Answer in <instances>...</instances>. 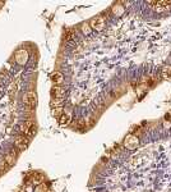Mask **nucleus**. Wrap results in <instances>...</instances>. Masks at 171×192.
<instances>
[{"label":"nucleus","instance_id":"15","mask_svg":"<svg viewBox=\"0 0 171 192\" xmlns=\"http://www.w3.org/2000/svg\"><path fill=\"white\" fill-rule=\"evenodd\" d=\"M113 10H114V13H115V14H121L123 12H124V8L119 7V5H115V7L113 8Z\"/></svg>","mask_w":171,"mask_h":192},{"label":"nucleus","instance_id":"9","mask_svg":"<svg viewBox=\"0 0 171 192\" xmlns=\"http://www.w3.org/2000/svg\"><path fill=\"white\" fill-rule=\"evenodd\" d=\"M14 159H15V154L14 152H9L7 156L4 159V164L7 165V167H10L13 163H14Z\"/></svg>","mask_w":171,"mask_h":192},{"label":"nucleus","instance_id":"17","mask_svg":"<svg viewBox=\"0 0 171 192\" xmlns=\"http://www.w3.org/2000/svg\"><path fill=\"white\" fill-rule=\"evenodd\" d=\"M83 32H84L86 35H88L89 32H91V30H89V27H88V24H84V26H83Z\"/></svg>","mask_w":171,"mask_h":192},{"label":"nucleus","instance_id":"19","mask_svg":"<svg viewBox=\"0 0 171 192\" xmlns=\"http://www.w3.org/2000/svg\"><path fill=\"white\" fill-rule=\"evenodd\" d=\"M19 192H22V191H19Z\"/></svg>","mask_w":171,"mask_h":192},{"label":"nucleus","instance_id":"13","mask_svg":"<svg viewBox=\"0 0 171 192\" xmlns=\"http://www.w3.org/2000/svg\"><path fill=\"white\" fill-rule=\"evenodd\" d=\"M74 36H76V34H74L72 30H68V31L65 32V40H67V41H72V40L74 39Z\"/></svg>","mask_w":171,"mask_h":192},{"label":"nucleus","instance_id":"12","mask_svg":"<svg viewBox=\"0 0 171 192\" xmlns=\"http://www.w3.org/2000/svg\"><path fill=\"white\" fill-rule=\"evenodd\" d=\"M69 122H70V117H69L68 114H63L60 118H59V123H60L61 126H67V124H69Z\"/></svg>","mask_w":171,"mask_h":192},{"label":"nucleus","instance_id":"8","mask_svg":"<svg viewBox=\"0 0 171 192\" xmlns=\"http://www.w3.org/2000/svg\"><path fill=\"white\" fill-rule=\"evenodd\" d=\"M17 146L20 149V150H23V149H26L27 147V143H28V141H27V138L26 137H23V136H20V137H18V140H17Z\"/></svg>","mask_w":171,"mask_h":192},{"label":"nucleus","instance_id":"2","mask_svg":"<svg viewBox=\"0 0 171 192\" xmlns=\"http://www.w3.org/2000/svg\"><path fill=\"white\" fill-rule=\"evenodd\" d=\"M22 131L26 136H33L36 133V126L32 120H27L22 127Z\"/></svg>","mask_w":171,"mask_h":192},{"label":"nucleus","instance_id":"14","mask_svg":"<svg viewBox=\"0 0 171 192\" xmlns=\"http://www.w3.org/2000/svg\"><path fill=\"white\" fill-rule=\"evenodd\" d=\"M52 115H54V117H59V118H60V117L63 115V109H61V106H58V108H55L54 110H52Z\"/></svg>","mask_w":171,"mask_h":192},{"label":"nucleus","instance_id":"5","mask_svg":"<svg viewBox=\"0 0 171 192\" xmlns=\"http://www.w3.org/2000/svg\"><path fill=\"white\" fill-rule=\"evenodd\" d=\"M27 58H28V54L26 50H19L17 54H15V60H17L18 64H24L27 62Z\"/></svg>","mask_w":171,"mask_h":192},{"label":"nucleus","instance_id":"3","mask_svg":"<svg viewBox=\"0 0 171 192\" xmlns=\"http://www.w3.org/2000/svg\"><path fill=\"white\" fill-rule=\"evenodd\" d=\"M104 26H105V19L102 17H96V18H93L92 21H91V27H92L93 30L101 31L104 28Z\"/></svg>","mask_w":171,"mask_h":192},{"label":"nucleus","instance_id":"18","mask_svg":"<svg viewBox=\"0 0 171 192\" xmlns=\"http://www.w3.org/2000/svg\"><path fill=\"white\" fill-rule=\"evenodd\" d=\"M36 192H46V187H45L44 184H42V186H40V187L36 190Z\"/></svg>","mask_w":171,"mask_h":192},{"label":"nucleus","instance_id":"16","mask_svg":"<svg viewBox=\"0 0 171 192\" xmlns=\"http://www.w3.org/2000/svg\"><path fill=\"white\" fill-rule=\"evenodd\" d=\"M61 101H63V99H55V100H52L51 105H52V106H55V108H58V106H60V105H61Z\"/></svg>","mask_w":171,"mask_h":192},{"label":"nucleus","instance_id":"11","mask_svg":"<svg viewBox=\"0 0 171 192\" xmlns=\"http://www.w3.org/2000/svg\"><path fill=\"white\" fill-rule=\"evenodd\" d=\"M162 77L167 81H171V67H165L162 69Z\"/></svg>","mask_w":171,"mask_h":192},{"label":"nucleus","instance_id":"1","mask_svg":"<svg viewBox=\"0 0 171 192\" xmlns=\"http://www.w3.org/2000/svg\"><path fill=\"white\" fill-rule=\"evenodd\" d=\"M23 101H24V104L27 105L30 109H32V108H35L36 104H37V96H36L35 92L30 91V92H27L23 96Z\"/></svg>","mask_w":171,"mask_h":192},{"label":"nucleus","instance_id":"10","mask_svg":"<svg viewBox=\"0 0 171 192\" xmlns=\"http://www.w3.org/2000/svg\"><path fill=\"white\" fill-rule=\"evenodd\" d=\"M51 79L54 81V83H61L63 82V79H64V77H63V74L60 73V72H55V73H52V76H51Z\"/></svg>","mask_w":171,"mask_h":192},{"label":"nucleus","instance_id":"6","mask_svg":"<svg viewBox=\"0 0 171 192\" xmlns=\"http://www.w3.org/2000/svg\"><path fill=\"white\" fill-rule=\"evenodd\" d=\"M51 94L55 96V99H61L63 95H64V90L59 86H54L51 88Z\"/></svg>","mask_w":171,"mask_h":192},{"label":"nucleus","instance_id":"4","mask_svg":"<svg viewBox=\"0 0 171 192\" xmlns=\"http://www.w3.org/2000/svg\"><path fill=\"white\" fill-rule=\"evenodd\" d=\"M125 146L128 149H130V150H133V149H135L138 146V138L135 136H133V135H129V136H126L125 137Z\"/></svg>","mask_w":171,"mask_h":192},{"label":"nucleus","instance_id":"7","mask_svg":"<svg viewBox=\"0 0 171 192\" xmlns=\"http://www.w3.org/2000/svg\"><path fill=\"white\" fill-rule=\"evenodd\" d=\"M44 174H41V173H35L33 175H32V183L33 184H41L42 182H44Z\"/></svg>","mask_w":171,"mask_h":192}]
</instances>
